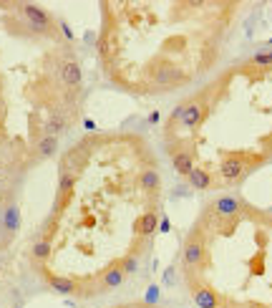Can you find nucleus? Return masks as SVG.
I'll return each mask as SVG.
<instances>
[{
  "label": "nucleus",
  "instance_id": "1",
  "mask_svg": "<svg viewBox=\"0 0 272 308\" xmlns=\"http://www.w3.org/2000/svg\"><path fill=\"white\" fill-rule=\"evenodd\" d=\"M60 81L66 86H78L81 84V68L76 61H66L60 66Z\"/></svg>",
  "mask_w": 272,
  "mask_h": 308
},
{
  "label": "nucleus",
  "instance_id": "2",
  "mask_svg": "<svg viewBox=\"0 0 272 308\" xmlns=\"http://www.w3.org/2000/svg\"><path fill=\"white\" fill-rule=\"evenodd\" d=\"M159 172L154 169V167H149V169H144L141 175H139V185H141V189L144 192H159Z\"/></svg>",
  "mask_w": 272,
  "mask_h": 308
},
{
  "label": "nucleus",
  "instance_id": "4",
  "mask_svg": "<svg viewBox=\"0 0 272 308\" xmlns=\"http://www.w3.org/2000/svg\"><path fill=\"white\" fill-rule=\"evenodd\" d=\"M58 147V137H43L38 144H35V154L38 157H51Z\"/></svg>",
  "mask_w": 272,
  "mask_h": 308
},
{
  "label": "nucleus",
  "instance_id": "3",
  "mask_svg": "<svg viewBox=\"0 0 272 308\" xmlns=\"http://www.w3.org/2000/svg\"><path fill=\"white\" fill-rule=\"evenodd\" d=\"M186 180L197 187V189H210V187H212L210 172H207V169H202V167H194V169L186 175Z\"/></svg>",
  "mask_w": 272,
  "mask_h": 308
},
{
  "label": "nucleus",
  "instance_id": "5",
  "mask_svg": "<svg viewBox=\"0 0 272 308\" xmlns=\"http://www.w3.org/2000/svg\"><path fill=\"white\" fill-rule=\"evenodd\" d=\"M3 117H5V109H3V101H0V126H3Z\"/></svg>",
  "mask_w": 272,
  "mask_h": 308
}]
</instances>
